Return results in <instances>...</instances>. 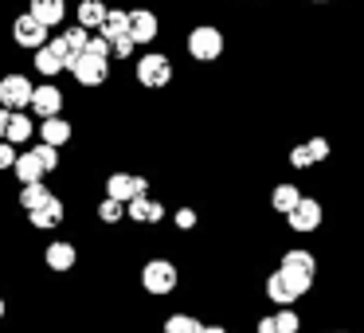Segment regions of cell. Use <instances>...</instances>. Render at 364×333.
<instances>
[{
	"label": "cell",
	"instance_id": "1",
	"mask_svg": "<svg viewBox=\"0 0 364 333\" xmlns=\"http://www.w3.org/2000/svg\"><path fill=\"white\" fill-rule=\"evenodd\" d=\"M309 286H314V278H301V275H290V270H270L267 282H262V290H267V298L274 302V306H294V302H301L309 294Z\"/></svg>",
	"mask_w": 364,
	"mask_h": 333
},
{
	"label": "cell",
	"instance_id": "2",
	"mask_svg": "<svg viewBox=\"0 0 364 333\" xmlns=\"http://www.w3.org/2000/svg\"><path fill=\"white\" fill-rule=\"evenodd\" d=\"M184 48H188V56L196 59V63H215V59L228 51V36L215 24H196L188 32V40H184Z\"/></svg>",
	"mask_w": 364,
	"mask_h": 333
},
{
	"label": "cell",
	"instance_id": "3",
	"mask_svg": "<svg viewBox=\"0 0 364 333\" xmlns=\"http://www.w3.org/2000/svg\"><path fill=\"white\" fill-rule=\"evenodd\" d=\"M176 282H181V270H176L173 259H149V263L141 267V286L153 294V298H165V294H173Z\"/></svg>",
	"mask_w": 364,
	"mask_h": 333
},
{
	"label": "cell",
	"instance_id": "4",
	"mask_svg": "<svg viewBox=\"0 0 364 333\" xmlns=\"http://www.w3.org/2000/svg\"><path fill=\"white\" fill-rule=\"evenodd\" d=\"M137 83H141L145 90H165L168 83H173V59H168L165 51H145V56L137 59Z\"/></svg>",
	"mask_w": 364,
	"mask_h": 333
},
{
	"label": "cell",
	"instance_id": "5",
	"mask_svg": "<svg viewBox=\"0 0 364 333\" xmlns=\"http://www.w3.org/2000/svg\"><path fill=\"white\" fill-rule=\"evenodd\" d=\"M32 95H36V83L28 75H4L0 79V106L4 110H32Z\"/></svg>",
	"mask_w": 364,
	"mask_h": 333
},
{
	"label": "cell",
	"instance_id": "6",
	"mask_svg": "<svg viewBox=\"0 0 364 333\" xmlns=\"http://www.w3.org/2000/svg\"><path fill=\"white\" fill-rule=\"evenodd\" d=\"M36 71H40L43 79H55V75L71 71V51H67V43L59 40V36L36 51Z\"/></svg>",
	"mask_w": 364,
	"mask_h": 333
},
{
	"label": "cell",
	"instance_id": "7",
	"mask_svg": "<svg viewBox=\"0 0 364 333\" xmlns=\"http://www.w3.org/2000/svg\"><path fill=\"white\" fill-rule=\"evenodd\" d=\"M71 75H75V83H82V87H102V83L110 79V59L95 56V51H82V56L71 63Z\"/></svg>",
	"mask_w": 364,
	"mask_h": 333
},
{
	"label": "cell",
	"instance_id": "8",
	"mask_svg": "<svg viewBox=\"0 0 364 333\" xmlns=\"http://www.w3.org/2000/svg\"><path fill=\"white\" fill-rule=\"evenodd\" d=\"M106 196L122 200V204H129V200H137V196H149V176L110 173V176H106Z\"/></svg>",
	"mask_w": 364,
	"mask_h": 333
},
{
	"label": "cell",
	"instance_id": "9",
	"mask_svg": "<svg viewBox=\"0 0 364 333\" xmlns=\"http://www.w3.org/2000/svg\"><path fill=\"white\" fill-rule=\"evenodd\" d=\"M321 220H325L321 200H317V196H301V204L294 208L290 216H286V228H290V231H298V236H309V231H317V228H321Z\"/></svg>",
	"mask_w": 364,
	"mask_h": 333
},
{
	"label": "cell",
	"instance_id": "10",
	"mask_svg": "<svg viewBox=\"0 0 364 333\" xmlns=\"http://www.w3.org/2000/svg\"><path fill=\"white\" fill-rule=\"evenodd\" d=\"M48 32H51V28H48V24H40V20L32 16V12H24V16L12 20V40H16L24 51H40L43 43H48Z\"/></svg>",
	"mask_w": 364,
	"mask_h": 333
},
{
	"label": "cell",
	"instance_id": "11",
	"mask_svg": "<svg viewBox=\"0 0 364 333\" xmlns=\"http://www.w3.org/2000/svg\"><path fill=\"white\" fill-rule=\"evenodd\" d=\"M129 36L137 40V48L141 43H153L161 36V20L153 9H129Z\"/></svg>",
	"mask_w": 364,
	"mask_h": 333
},
{
	"label": "cell",
	"instance_id": "12",
	"mask_svg": "<svg viewBox=\"0 0 364 333\" xmlns=\"http://www.w3.org/2000/svg\"><path fill=\"white\" fill-rule=\"evenodd\" d=\"M32 114H40V118H59L63 114V90L55 87V83H40L32 95Z\"/></svg>",
	"mask_w": 364,
	"mask_h": 333
},
{
	"label": "cell",
	"instance_id": "13",
	"mask_svg": "<svg viewBox=\"0 0 364 333\" xmlns=\"http://www.w3.org/2000/svg\"><path fill=\"white\" fill-rule=\"evenodd\" d=\"M278 267L290 270V275H301V278H317V255L306 251V247H290V251L278 259Z\"/></svg>",
	"mask_w": 364,
	"mask_h": 333
},
{
	"label": "cell",
	"instance_id": "14",
	"mask_svg": "<svg viewBox=\"0 0 364 333\" xmlns=\"http://www.w3.org/2000/svg\"><path fill=\"white\" fill-rule=\"evenodd\" d=\"M301 196H306V192H301L294 181H282V184H274V189H270V208H274V212L286 220V216L301 204Z\"/></svg>",
	"mask_w": 364,
	"mask_h": 333
},
{
	"label": "cell",
	"instance_id": "15",
	"mask_svg": "<svg viewBox=\"0 0 364 333\" xmlns=\"http://www.w3.org/2000/svg\"><path fill=\"white\" fill-rule=\"evenodd\" d=\"M43 263H48L51 270H59V275H67V270H75V263H79V251H75V243H67V239H55V243L43 251Z\"/></svg>",
	"mask_w": 364,
	"mask_h": 333
},
{
	"label": "cell",
	"instance_id": "16",
	"mask_svg": "<svg viewBox=\"0 0 364 333\" xmlns=\"http://www.w3.org/2000/svg\"><path fill=\"white\" fill-rule=\"evenodd\" d=\"M126 216L134 223H161V220H165V204L153 200V196H137V200H129V204H126Z\"/></svg>",
	"mask_w": 364,
	"mask_h": 333
},
{
	"label": "cell",
	"instance_id": "17",
	"mask_svg": "<svg viewBox=\"0 0 364 333\" xmlns=\"http://www.w3.org/2000/svg\"><path fill=\"white\" fill-rule=\"evenodd\" d=\"M106 16H110V4H102V0H82L79 9H75V20H79L87 32H102Z\"/></svg>",
	"mask_w": 364,
	"mask_h": 333
},
{
	"label": "cell",
	"instance_id": "18",
	"mask_svg": "<svg viewBox=\"0 0 364 333\" xmlns=\"http://www.w3.org/2000/svg\"><path fill=\"white\" fill-rule=\"evenodd\" d=\"M40 137H43V145H55L59 149V145H67L75 137V126L63 118V114H59V118H43L40 122Z\"/></svg>",
	"mask_w": 364,
	"mask_h": 333
},
{
	"label": "cell",
	"instance_id": "19",
	"mask_svg": "<svg viewBox=\"0 0 364 333\" xmlns=\"http://www.w3.org/2000/svg\"><path fill=\"white\" fill-rule=\"evenodd\" d=\"M32 12L40 24H48V28H59L67 20V0H32Z\"/></svg>",
	"mask_w": 364,
	"mask_h": 333
},
{
	"label": "cell",
	"instance_id": "20",
	"mask_svg": "<svg viewBox=\"0 0 364 333\" xmlns=\"http://www.w3.org/2000/svg\"><path fill=\"white\" fill-rule=\"evenodd\" d=\"M28 220H32V228H40V231H51V228H59V223H63V200H59V196H51L43 208H36V212H28Z\"/></svg>",
	"mask_w": 364,
	"mask_h": 333
},
{
	"label": "cell",
	"instance_id": "21",
	"mask_svg": "<svg viewBox=\"0 0 364 333\" xmlns=\"http://www.w3.org/2000/svg\"><path fill=\"white\" fill-rule=\"evenodd\" d=\"M12 173L20 176V184H36V181L48 176V169H43V161L28 149V153H20V157H16V169H12Z\"/></svg>",
	"mask_w": 364,
	"mask_h": 333
},
{
	"label": "cell",
	"instance_id": "22",
	"mask_svg": "<svg viewBox=\"0 0 364 333\" xmlns=\"http://www.w3.org/2000/svg\"><path fill=\"white\" fill-rule=\"evenodd\" d=\"M51 200V189L43 181H36V184H20V208L24 212H36V208H43Z\"/></svg>",
	"mask_w": 364,
	"mask_h": 333
},
{
	"label": "cell",
	"instance_id": "23",
	"mask_svg": "<svg viewBox=\"0 0 364 333\" xmlns=\"http://www.w3.org/2000/svg\"><path fill=\"white\" fill-rule=\"evenodd\" d=\"M32 134H36V122L28 118L24 110H20V114H12V122H9V137H4V142L24 145V142H32Z\"/></svg>",
	"mask_w": 364,
	"mask_h": 333
},
{
	"label": "cell",
	"instance_id": "24",
	"mask_svg": "<svg viewBox=\"0 0 364 333\" xmlns=\"http://www.w3.org/2000/svg\"><path fill=\"white\" fill-rule=\"evenodd\" d=\"M208 325L196 314H168L165 317V333H204Z\"/></svg>",
	"mask_w": 364,
	"mask_h": 333
},
{
	"label": "cell",
	"instance_id": "25",
	"mask_svg": "<svg viewBox=\"0 0 364 333\" xmlns=\"http://www.w3.org/2000/svg\"><path fill=\"white\" fill-rule=\"evenodd\" d=\"M59 40H63V43H67V51H71V63H75V59H79V56H82V51H87V48H90V32H87V28H82V24L67 28V32L59 36Z\"/></svg>",
	"mask_w": 364,
	"mask_h": 333
},
{
	"label": "cell",
	"instance_id": "26",
	"mask_svg": "<svg viewBox=\"0 0 364 333\" xmlns=\"http://www.w3.org/2000/svg\"><path fill=\"white\" fill-rule=\"evenodd\" d=\"M102 36L106 40H118V36H129V9H110L102 24Z\"/></svg>",
	"mask_w": 364,
	"mask_h": 333
},
{
	"label": "cell",
	"instance_id": "27",
	"mask_svg": "<svg viewBox=\"0 0 364 333\" xmlns=\"http://www.w3.org/2000/svg\"><path fill=\"white\" fill-rule=\"evenodd\" d=\"M274 333H301V317L294 306H278L274 310Z\"/></svg>",
	"mask_w": 364,
	"mask_h": 333
},
{
	"label": "cell",
	"instance_id": "28",
	"mask_svg": "<svg viewBox=\"0 0 364 333\" xmlns=\"http://www.w3.org/2000/svg\"><path fill=\"white\" fill-rule=\"evenodd\" d=\"M98 220H102V223H122V220H126V204L114 200V196H102V200H98Z\"/></svg>",
	"mask_w": 364,
	"mask_h": 333
},
{
	"label": "cell",
	"instance_id": "29",
	"mask_svg": "<svg viewBox=\"0 0 364 333\" xmlns=\"http://www.w3.org/2000/svg\"><path fill=\"white\" fill-rule=\"evenodd\" d=\"M309 165H317V161H314V149H309L306 142H301V145H290V169H298V173H301V169H309Z\"/></svg>",
	"mask_w": 364,
	"mask_h": 333
},
{
	"label": "cell",
	"instance_id": "30",
	"mask_svg": "<svg viewBox=\"0 0 364 333\" xmlns=\"http://www.w3.org/2000/svg\"><path fill=\"white\" fill-rule=\"evenodd\" d=\"M173 223H176V231H192V228L200 223L196 208H176V212H173Z\"/></svg>",
	"mask_w": 364,
	"mask_h": 333
},
{
	"label": "cell",
	"instance_id": "31",
	"mask_svg": "<svg viewBox=\"0 0 364 333\" xmlns=\"http://www.w3.org/2000/svg\"><path fill=\"white\" fill-rule=\"evenodd\" d=\"M32 153L43 161V169H48V173H55V169H59V149H55V145H36Z\"/></svg>",
	"mask_w": 364,
	"mask_h": 333
},
{
	"label": "cell",
	"instance_id": "32",
	"mask_svg": "<svg viewBox=\"0 0 364 333\" xmlns=\"http://www.w3.org/2000/svg\"><path fill=\"white\" fill-rule=\"evenodd\" d=\"M110 48H114V59H129L137 48V40L134 36H118V40H110Z\"/></svg>",
	"mask_w": 364,
	"mask_h": 333
},
{
	"label": "cell",
	"instance_id": "33",
	"mask_svg": "<svg viewBox=\"0 0 364 333\" xmlns=\"http://www.w3.org/2000/svg\"><path fill=\"white\" fill-rule=\"evenodd\" d=\"M309 149H314V161L321 165V161H329V153H333V145H329V137H309Z\"/></svg>",
	"mask_w": 364,
	"mask_h": 333
},
{
	"label": "cell",
	"instance_id": "34",
	"mask_svg": "<svg viewBox=\"0 0 364 333\" xmlns=\"http://www.w3.org/2000/svg\"><path fill=\"white\" fill-rule=\"evenodd\" d=\"M16 145L12 142H0V173H4V169H16Z\"/></svg>",
	"mask_w": 364,
	"mask_h": 333
},
{
	"label": "cell",
	"instance_id": "35",
	"mask_svg": "<svg viewBox=\"0 0 364 333\" xmlns=\"http://www.w3.org/2000/svg\"><path fill=\"white\" fill-rule=\"evenodd\" d=\"M12 114H16V110H4V106H0V142L9 137V122H12Z\"/></svg>",
	"mask_w": 364,
	"mask_h": 333
},
{
	"label": "cell",
	"instance_id": "36",
	"mask_svg": "<svg viewBox=\"0 0 364 333\" xmlns=\"http://www.w3.org/2000/svg\"><path fill=\"white\" fill-rule=\"evenodd\" d=\"M204 333H228V329H223V325H208Z\"/></svg>",
	"mask_w": 364,
	"mask_h": 333
},
{
	"label": "cell",
	"instance_id": "37",
	"mask_svg": "<svg viewBox=\"0 0 364 333\" xmlns=\"http://www.w3.org/2000/svg\"><path fill=\"white\" fill-rule=\"evenodd\" d=\"M0 317H4V294H0Z\"/></svg>",
	"mask_w": 364,
	"mask_h": 333
},
{
	"label": "cell",
	"instance_id": "38",
	"mask_svg": "<svg viewBox=\"0 0 364 333\" xmlns=\"http://www.w3.org/2000/svg\"><path fill=\"white\" fill-rule=\"evenodd\" d=\"M309 4H329V0H309Z\"/></svg>",
	"mask_w": 364,
	"mask_h": 333
},
{
	"label": "cell",
	"instance_id": "39",
	"mask_svg": "<svg viewBox=\"0 0 364 333\" xmlns=\"http://www.w3.org/2000/svg\"><path fill=\"white\" fill-rule=\"evenodd\" d=\"M333 333H348V329H333Z\"/></svg>",
	"mask_w": 364,
	"mask_h": 333
}]
</instances>
